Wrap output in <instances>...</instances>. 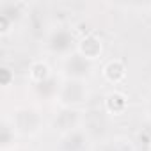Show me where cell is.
Wrapping results in <instances>:
<instances>
[{
  "label": "cell",
  "mask_w": 151,
  "mask_h": 151,
  "mask_svg": "<svg viewBox=\"0 0 151 151\" xmlns=\"http://www.w3.org/2000/svg\"><path fill=\"white\" fill-rule=\"evenodd\" d=\"M27 75H29V82L32 86V84H41V82L52 78L53 77V71H52V66L46 60L37 59V60H32L30 62Z\"/></svg>",
  "instance_id": "obj_12"
},
{
  "label": "cell",
  "mask_w": 151,
  "mask_h": 151,
  "mask_svg": "<svg viewBox=\"0 0 151 151\" xmlns=\"http://www.w3.org/2000/svg\"><path fill=\"white\" fill-rule=\"evenodd\" d=\"M147 151H151V140H149V144H147Z\"/></svg>",
  "instance_id": "obj_17"
},
{
  "label": "cell",
  "mask_w": 151,
  "mask_h": 151,
  "mask_svg": "<svg viewBox=\"0 0 151 151\" xmlns=\"http://www.w3.org/2000/svg\"><path fill=\"white\" fill-rule=\"evenodd\" d=\"M13 151H23V149H13Z\"/></svg>",
  "instance_id": "obj_18"
},
{
  "label": "cell",
  "mask_w": 151,
  "mask_h": 151,
  "mask_svg": "<svg viewBox=\"0 0 151 151\" xmlns=\"http://www.w3.org/2000/svg\"><path fill=\"white\" fill-rule=\"evenodd\" d=\"M82 121H84V114L78 109L59 107V110L52 117V128H53V132L62 135V133H68L71 130L82 128Z\"/></svg>",
  "instance_id": "obj_6"
},
{
  "label": "cell",
  "mask_w": 151,
  "mask_h": 151,
  "mask_svg": "<svg viewBox=\"0 0 151 151\" xmlns=\"http://www.w3.org/2000/svg\"><path fill=\"white\" fill-rule=\"evenodd\" d=\"M126 75H128V68H126V64H124L123 59H110L101 68V77L110 86L123 84L126 80Z\"/></svg>",
  "instance_id": "obj_10"
},
{
  "label": "cell",
  "mask_w": 151,
  "mask_h": 151,
  "mask_svg": "<svg viewBox=\"0 0 151 151\" xmlns=\"http://www.w3.org/2000/svg\"><path fill=\"white\" fill-rule=\"evenodd\" d=\"M77 52L91 62H96L103 55V41L98 34H86L78 39Z\"/></svg>",
  "instance_id": "obj_8"
},
{
  "label": "cell",
  "mask_w": 151,
  "mask_h": 151,
  "mask_svg": "<svg viewBox=\"0 0 151 151\" xmlns=\"http://www.w3.org/2000/svg\"><path fill=\"white\" fill-rule=\"evenodd\" d=\"M16 137H18V133H16L11 119L6 117L2 121V124H0V149H2V151H13V149H16L14 147Z\"/></svg>",
  "instance_id": "obj_13"
},
{
  "label": "cell",
  "mask_w": 151,
  "mask_h": 151,
  "mask_svg": "<svg viewBox=\"0 0 151 151\" xmlns=\"http://www.w3.org/2000/svg\"><path fill=\"white\" fill-rule=\"evenodd\" d=\"M60 82L55 75L52 78L41 82V84H32V93L37 100L41 101H50V100H55L57 98V93H59V87H60Z\"/></svg>",
  "instance_id": "obj_11"
},
{
  "label": "cell",
  "mask_w": 151,
  "mask_h": 151,
  "mask_svg": "<svg viewBox=\"0 0 151 151\" xmlns=\"http://www.w3.org/2000/svg\"><path fill=\"white\" fill-rule=\"evenodd\" d=\"M11 123L16 130L18 135L22 137H36L41 133L45 119L39 109L32 107V105H23L14 109V112L11 114Z\"/></svg>",
  "instance_id": "obj_2"
},
{
  "label": "cell",
  "mask_w": 151,
  "mask_h": 151,
  "mask_svg": "<svg viewBox=\"0 0 151 151\" xmlns=\"http://www.w3.org/2000/svg\"><path fill=\"white\" fill-rule=\"evenodd\" d=\"M77 45L78 39L75 36V32L71 30V27L68 25H53L43 37V48L48 55L52 57H59L64 59L71 53L77 52Z\"/></svg>",
  "instance_id": "obj_1"
},
{
  "label": "cell",
  "mask_w": 151,
  "mask_h": 151,
  "mask_svg": "<svg viewBox=\"0 0 151 151\" xmlns=\"http://www.w3.org/2000/svg\"><path fill=\"white\" fill-rule=\"evenodd\" d=\"M146 114H147V117L151 119V94H149V98H147V101H146Z\"/></svg>",
  "instance_id": "obj_16"
},
{
  "label": "cell",
  "mask_w": 151,
  "mask_h": 151,
  "mask_svg": "<svg viewBox=\"0 0 151 151\" xmlns=\"http://www.w3.org/2000/svg\"><path fill=\"white\" fill-rule=\"evenodd\" d=\"M27 4L23 2H0V36L6 37L25 16Z\"/></svg>",
  "instance_id": "obj_5"
},
{
  "label": "cell",
  "mask_w": 151,
  "mask_h": 151,
  "mask_svg": "<svg viewBox=\"0 0 151 151\" xmlns=\"http://www.w3.org/2000/svg\"><path fill=\"white\" fill-rule=\"evenodd\" d=\"M94 73V62L82 57L78 52H75L60 60V75L62 78L69 80H89Z\"/></svg>",
  "instance_id": "obj_4"
},
{
  "label": "cell",
  "mask_w": 151,
  "mask_h": 151,
  "mask_svg": "<svg viewBox=\"0 0 151 151\" xmlns=\"http://www.w3.org/2000/svg\"><path fill=\"white\" fill-rule=\"evenodd\" d=\"M0 84L4 89H9L14 84V71L9 66H2V69H0Z\"/></svg>",
  "instance_id": "obj_14"
},
{
  "label": "cell",
  "mask_w": 151,
  "mask_h": 151,
  "mask_svg": "<svg viewBox=\"0 0 151 151\" xmlns=\"http://www.w3.org/2000/svg\"><path fill=\"white\" fill-rule=\"evenodd\" d=\"M103 109L109 116L112 117H121L128 112L130 109V101H128V96L123 93V91H117V89H112L110 93L105 94L103 98Z\"/></svg>",
  "instance_id": "obj_9"
},
{
  "label": "cell",
  "mask_w": 151,
  "mask_h": 151,
  "mask_svg": "<svg viewBox=\"0 0 151 151\" xmlns=\"http://www.w3.org/2000/svg\"><path fill=\"white\" fill-rule=\"evenodd\" d=\"M98 151H123L117 144H107V146H103L101 149H98Z\"/></svg>",
  "instance_id": "obj_15"
},
{
  "label": "cell",
  "mask_w": 151,
  "mask_h": 151,
  "mask_svg": "<svg viewBox=\"0 0 151 151\" xmlns=\"http://www.w3.org/2000/svg\"><path fill=\"white\" fill-rule=\"evenodd\" d=\"M89 144H91V137H89L87 130L82 126V128L59 135L57 151H87Z\"/></svg>",
  "instance_id": "obj_7"
},
{
  "label": "cell",
  "mask_w": 151,
  "mask_h": 151,
  "mask_svg": "<svg viewBox=\"0 0 151 151\" xmlns=\"http://www.w3.org/2000/svg\"><path fill=\"white\" fill-rule=\"evenodd\" d=\"M91 98V91L86 80H69L62 78L59 93H57V105L66 109H78L86 105Z\"/></svg>",
  "instance_id": "obj_3"
}]
</instances>
